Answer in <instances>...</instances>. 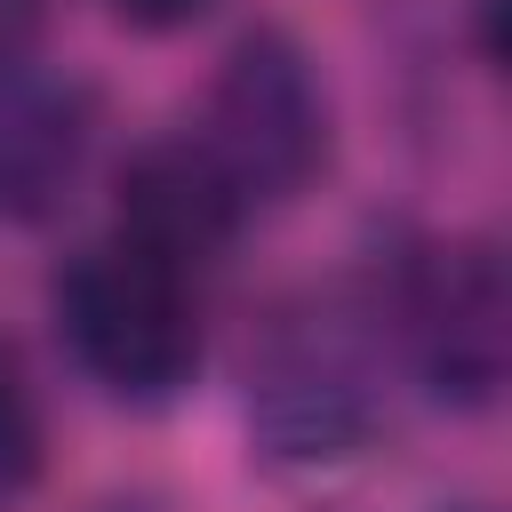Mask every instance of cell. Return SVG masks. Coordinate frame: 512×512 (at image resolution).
<instances>
[{"label":"cell","instance_id":"obj_4","mask_svg":"<svg viewBox=\"0 0 512 512\" xmlns=\"http://www.w3.org/2000/svg\"><path fill=\"white\" fill-rule=\"evenodd\" d=\"M256 424L280 456H344L368 440V376L336 328L296 320L264 344L256 368Z\"/></svg>","mask_w":512,"mask_h":512},{"label":"cell","instance_id":"obj_1","mask_svg":"<svg viewBox=\"0 0 512 512\" xmlns=\"http://www.w3.org/2000/svg\"><path fill=\"white\" fill-rule=\"evenodd\" d=\"M56 320L72 360L136 408L176 400L200 376V304L192 272L136 248V240H96L64 264L56 280Z\"/></svg>","mask_w":512,"mask_h":512},{"label":"cell","instance_id":"obj_3","mask_svg":"<svg viewBox=\"0 0 512 512\" xmlns=\"http://www.w3.org/2000/svg\"><path fill=\"white\" fill-rule=\"evenodd\" d=\"M408 352L424 368V384L456 408H488L512 360V296H504V264L480 240H448L424 248V264L408 272Z\"/></svg>","mask_w":512,"mask_h":512},{"label":"cell","instance_id":"obj_7","mask_svg":"<svg viewBox=\"0 0 512 512\" xmlns=\"http://www.w3.org/2000/svg\"><path fill=\"white\" fill-rule=\"evenodd\" d=\"M40 472V400L16 368V352L0 344V496H16Z\"/></svg>","mask_w":512,"mask_h":512},{"label":"cell","instance_id":"obj_5","mask_svg":"<svg viewBox=\"0 0 512 512\" xmlns=\"http://www.w3.org/2000/svg\"><path fill=\"white\" fill-rule=\"evenodd\" d=\"M88 128L96 112L80 80L0 56V224H32L72 192L88 160Z\"/></svg>","mask_w":512,"mask_h":512},{"label":"cell","instance_id":"obj_6","mask_svg":"<svg viewBox=\"0 0 512 512\" xmlns=\"http://www.w3.org/2000/svg\"><path fill=\"white\" fill-rule=\"evenodd\" d=\"M240 224V192L224 184V168L184 136V144H152L136 152V168L120 176V240L168 256V264H208Z\"/></svg>","mask_w":512,"mask_h":512},{"label":"cell","instance_id":"obj_8","mask_svg":"<svg viewBox=\"0 0 512 512\" xmlns=\"http://www.w3.org/2000/svg\"><path fill=\"white\" fill-rule=\"evenodd\" d=\"M120 24H136V32H184V24H200L216 0H104Z\"/></svg>","mask_w":512,"mask_h":512},{"label":"cell","instance_id":"obj_2","mask_svg":"<svg viewBox=\"0 0 512 512\" xmlns=\"http://www.w3.org/2000/svg\"><path fill=\"white\" fill-rule=\"evenodd\" d=\"M192 144L224 168L240 200H296L328 168V96L304 48L288 32H248L216 72Z\"/></svg>","mask_w":512,"mask_h":512}]
</instances>
